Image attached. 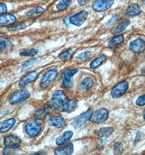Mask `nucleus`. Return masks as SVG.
Instances as JSON below:
<instances>
[{
    "mask_svg": "<svg viewBox=\"0 0 145 155\" xmlns=\"http://www.w3.org/2000/svg\"><path fill=\"white\" fill-rule=\"evenodd\" d=\"M38 76V74L35 71L29 72L20 80L19 83V87L20 88H24L25 87H26L29 84L32 83L37 78Z\"/></svg>",
    "mask_w": 145,
    "mask_h": 155,
    "instance_id": "f8f14e48",
    "label": "nucleus"
},
{
    "mask_svg": "<svg viewBox=\"0 0 145 155\" xmlns=\"http://www.w3.org/2000/svg\"><path fill=\"white\" fill-rule=\"evenodd\" d=\"M129 48L135 54H141L145 50V41L141 38H137L130 43Z\"/></svg>",
    "mask_w": 145,
    "mask_h": 155,
    "instance_id": "9b49d317",
    "label": "nucleus"
},
{
    "mask_svg": "<svg viewBox=\"0 0 145 155\" xmlns=\"http://www.w3.org/2000/svg\"><path fill=\"white\" fill-rule=\"evenodd\" d=\"M113 0H95L92 5V8L97 12L106 11L113 5Z\"/></svg>",
    "mask_w": 145,
    "mask_h": 155,
    "instance_id": "6e6552de",
    "label": "nucleus"
},
{
    "mask_svg": "<svg viewBox=\"0 0 145 155\" xmlns=\"http://www.w3.org/2000/svg\"><path fill=\"white\" fill-rule=\"evenodd\" d=\"M53 108H54V105H53L52 102H48V103L46 104L44 110H45L46 112V113H50L52 112Z\"/></svg>",
    "mask_w": 145,
    "mask_h": 155,
    "instance_id": "e433bc0d",
    "label": "nucleus"
},
{
    "mask_svg": "<svg viewBox=\"0 0 145 155\" xmlns=\"http://www.w3.org/2000/svg\"><path fill=\"white\" fill-rule=\"evenodd\" d=\"M25 130L29 136L34 137L40 134L42 126L37 120H31L26 125Z\"/></svg>",
    "mask_w": 145,
    "mask_h": 155,
    "instance_id": "7ed1b4c3",
    "label": "nucleus"
},
{
    "mask_svg": "<svg viewBox=\"0 0 145 155\" xmlns=\"http://www.w3.org/2000/svg\"><path fill=\"white\" fill-rule=\"evenodd\" d=\"M38 53V51L35 48H31V49H29V50L22 51L20 54V55L23 57L34 56H35Z\"/></svg>",
    "mask_w": 145,
    "mask_h": 155,
    "instance_id": "c85d7f7f",
    "label": "nucleus"
},
{
    "mask_svg": "<svg viewBox=\"0 0 145 155\" xmlns=\"http://www.w3.org/2000/svg\"><path fill=\"white\" fill-rule=\"evenodd\" d=\"M143 119L145 120V110H144L143 113Z\"/></svg>",
    "mask_w": 145,
    "mask_h": 155,
    "instance_id": "a19ab883",
    "label": "nucleus"
},
{
    "mask_svg": "<svg viewBox=\"0 0 145 155\" xmlns=\"http://www.w3.org/2000/svg\"><path fill=\"white\" fill-rule=\"evenodd\" d=\"M16 123V120L14 118H9L2 122L0 123V133L4 134L7 132L12 128Z\"/></svg>",
    "mask_w": 145,
    "mask_h": 155,
    "instance_id": "dca6fc26",
    "label": "nucleus"
},
{
    "mask_svg": "<svg viewBox=\"0 0 145 155\" xmlns=\"http://www.w3.org/2000/svg\"><path fill=\"white\" fill-rule=\"evenodd\" d=\"M113 151L115 155H121L123 151V147L121 143H116L113 146Z\"/></svg>",
    "mask_w": 145,
    "mask_h": 155,
    "instance_id": "72a5a7b5",
    "label": "nucleus"
},
{
    "mask_svg": "<svg viewBox=\"0 0 145 155\" xmlns=\"http://www.w3.org/2000/svg\"><path fill=\"white\" fill-rule=\"evenodd\" d=\"M129 87V83L126 81H123L117 84L111 90V95L114 99H118L126 93Z\"/></svg>",
    "mask_w": 145,
    "mask_h": 155,
    "instance_id": "0eeeda50",
    "label": "nucleus"
},
{
    "mask_svg": "<svg viewBox=\"0 0 145 155\" xmlns=\"http://www.w3.org/2000/svg\"><path fill=\"white\" fill-rule=\"evenodd\" d=\"M11 46L12 43L9 38L0 35V52L8 50Z\"/></svg>",
    "mask_w": 145,
    "mask_h": 155,
    "instance_id": "5701e85b",
    "label": "nucleus"
},
{
    "mask_svg": "<svg viewBox=\"0 0 145 155\" xmlns=\"http://www.w3.org/2000/svg\"><path fill=\"white\" fill-rule=\"evenodd\" d=\"M71 0H61L56 5V9L59 11H65L70 5Z\"/></svg>",
    "mask_w": 145,
    "mask_h": 155,
    "instance_id": "bb28decb",
    "label": "nucleus"
},
{
    "mask_svg": "<svg viewBox=\"0 0 145 155\" xmlns=\"http://www.w3.org/2000/svg\"><path fill=\"white\" fill-rule=\"evenodd\" d=\"M106 59V56L104 54H102V56L94 59L90 63V68L92 69H96L98 67H99L101 64H103V63L105 61Z\"/></svg>",
    "mask_w": 145,
    "mask_h": 155,
    "instance_id": "393cba45",
    "label": "nucleus"
},
{
    "mask_svg": "<svg viewBox=\"0 0 145 155\" xmlns=\"http://www.w3.org/2000/svg\"><path fill=\"white\" fill-rule=\"evenodd\" d=\"M91 55V52L89 51H86L80 54L77 57V60L81 62H85L89 59Z\"/></svg>",
    "mask_w": 145,
    "mask_h": 155,
    "instance_id": "473e14b6",
    "label": "nucleus"
},
{
    "mask_svg": "<svg viewBox=\"0 0 145 155\" xmlns=\"http://www.w3.org/2000/svg\"><path fill=\"white\" fill-rule=\"evenodd\" d=\"M88 12L86 11H80L75 15L70 16L69 22L76 26H80L86 21L88 17Z\"/></svg>",
    "mask_w": 145,
    "mask_h": 155,
    "instance_id": "1a4fd4ad",
    "label": "nucleus"
},
{
    "mask_svg": "<svg viewBox=\"0 0 145 155\" xmlns=\"http://www.w3.org/2000/svg\"><path fill=\"white\" fill-rule=\"evenodd\" d=\"M52 102L55 110L59 112L70 111L71 101L67 96L62 91H57L54 93L52 99Z\"/></svg>",
    "mask_w": 145,
    "mask_h": 155,
    "instance_id": "f257e3e1",
    "label": "nucleus"
},
{
    "mask_svg": "<svg viewBox=\"0 0 145 155\" xmlns=\"http://www.w3.org/2000/svg\"><path fill=\"white\" fill-rule=\"evenodd\" d=\"M141 12V8L137 4L133 3L126 9L125 14L128 16H135L140 14Z\"/></svg>",
    "mask_w": 145,
    "mask_h": 155,
    "instance_id": "aec40b11",
    "label": "nucleus"
},
{
    "mask_svg": "<svg viewBox=\"0 0 145 155\" xmlns=\"http://www.w3.org/2000/svg\"><path fill=\"white\" fill-rule=\"evenodd\" d=\"M58 75L57 69L49 70L44 75L40 82V87L42 89L48 88L53 83Z\"/></svg>",
    "mask_w": 145,
    "mask_h": 155,
    "instance_id": "20e7f679",
    "label": "nucleus"
},
{
    "mask_svg": "<svg viewBox=\"0 0 145 155\" xmlns=\"http://www.w3.org/2000/svg\"><path fill=\"white\" fill-rule=\"evenodd\" d=\"M30 95L31 94L27 90L20 89L14 91L11 95L9 99V102L12 104H17L29 99Z\"/></svg>",
    "mask_w": 145,
    "mask_h": 155,
    "instance_id": "39448f33",
    "label": "nucleus"
},
{
    "mask_svg": "<svg viewBox=\"0 0 145 155\" xmlns=\"http://www.w3.org/2000/svg\"><path fill=\"white\" fill-rule=\"evenodd\" d=\"M44 12V9L41 6H37L27 11L26 15L28 18L31 19H37L41 16Z\"/></svg>",
    "mask_w": 145,
    "mask_h": 155,
    "instance_id": "6ab92c4d",
    "label": "nucleus"
},
{
    "mask_svg": "<svg viewBox=\"0 0 145 155\" xmlns=\"http://www.w3.org/2000/svg\"><path fill=\"white\" fill-rule=\"evenodd\" d=\"M74 151V146L72 143L66 145L62 147L57 148L54 150L55 155H70Z\"/></svg>",
    "mask_w": 145,
    "mask_h": 155,
    "instance_id": "a211bd4d",
    "label": "nucleus"
},
{
    "mask_svg": "<svg viewBox=\"0 0 145 155\" xmlns=\"http://www.w3.org/2000/svg\"><path fill=\"white\" fill-rule=\"evenodd\" d=\"M143 136V134L141 132H140L139 131L137 132V136H136V138H135V144L136 143H137V142H139L140 139H141V138H142V137Z\"/></svg>",
    "mask_w": 145,
    "mask_h": 155,
    "instance_id": "58836bf2",
    "label": "nucleus"
},
{
    "mask_svg": "<svg viewBox=\"0 0 145 155\" xmlns=\"http://www.w3.org/2000/svg\"><path fill=\"white\" fill-rule=\"evenodd\" d=\"M37 62L38 59H36V58H33V59L27 60L22 64V71H24L27 68L32 67L33 65L36 64Z\"/></svg>",
    "mask_w": 145,
    "mask_h": 155,
    "instance_id": "7c9ffc66",
    "label": "nucleus"
},
{
    "mask_svg": "<svg viewBox=\"0 0 145 155\" xmlns=\"http://www.w3.org/2000/svg\"><path fill=\"white\" fill-rule=\"evenodd\" d=\"M26 26V24L25 22H21L17 24L12 25L8 28V31H18L23 30Z\"/></svg>",
    "mask_w": 145,
    "mask_h": 155,
    "instance_id": "cd10ccee",
    "label": "nucleus"
},
{
    "mask_svg": "<svg viewBox=\"0 0 145 155\" xmlns=\"http://www.w3.org/2000/svg\"><path fill=\"white\" fill-rule=\"evenodd\" d=\"M49 124L56 128L63 127L66 125L65 119L60 115H52L49 119Z\"/></svg>",
    "mask_w": 145,
    "mask_h": 155,
    "instance_id": "4468645a",
    "label": "nucleus"
},
{
    "mask_svg": "<svg viewBox=\"0 0 145 155\" xmlns=\"http://www.w3.org/2000/svg\"><path fill=\"white\" fill-rule=\"evenodd\" d=\"M124 40V36L123 35H117L115 37L113 38L112 39L108 42V46L110 48H113L116 45H118L122 43Z\"/></svg>",
    "mask_w": 145,
    "mask_h": 155,
    "instance_id": "b1692460",
    "label": "nucleus"
},
{
    "mask_svg": "<svg viewBox=\"0 0 145 155\" xmlns=\"http://www.w3.org/2000/svg\"><path fill=\"white\" fill-rule=\"evenodd\" d=\"M1 104H2V102H1V101H0V106H1Z\"/></svg>",
    "mask_w": 145,
    "mask_h": 155,
    "instance_id": "37998d69",
    "label": "nucleus"
},
{
    "mask_svg": "<svg viewBox=\"0 0 145 155\" xmlns=\"http://www.w3.org/2000/svg\"><path fill=\"white\" fill-rule=\"evenodd\" d=\"M114 131V128L111 127H103L95 131V134L100 137H108L111 135Z\"/></svg>",
    "mask_w": 145,
    "mask_h": 155,
    "instance_id": "4be33fe9",
    "label": "nucleus"
},
{
    "mask_svg": "<svg viewBox=\"0 0 145 155\" xmlns=\"http://www.w3.org/2000/svg\"><path fill=\"white\" fill-rule=\"evenodd\" d=\"M78 72V70L67 69L65 70L62 72L61 78L62 80V84L65 88L70 89L72 88L73 77Z\"/></svg>",
    "mask_w": 145,
    "mask_h": 155,
    "instance_id": "423d86ee",
    "label": "nucleus"
},
{
    "mask_svg": "<svg viewBox=\"0 0 145 155\" xmlns=\"http://www.w3.org/2000/svg\"><path fill=\"white\" fill-rule=\"evenodd\" d=\"M93 84V82L90 78H86L80 83V87L84 91H87L91 88Z\"/></svg>",
    "mask_w": 145,
    "mask_h": 155,
    "instance_id": "a878e982",
    "label": "nucleus"
},
{
    "mask_svg": "<svg viewBox=\"0 0 145 155\" xmlns=\"http://www.w3.org/2000/svg\"><path fill=\"white\" fill-rule=\"evenodd\" d=\"M89 1V0H78V3L79 5L83 6V5H86Z\"/></svg>",
    "mask_w": 145,
    "mask_h": 155,
    "instance_id": "ea45409f",
    "label": "nucleus"
},
{
    "mask_svg": "<svg viewBox=\"0 0 145 155\" xmlns=\"http://www.w3.org/2000/svg\"><path fill=\"white\" fill-rule=\"evenodd\" d=\"M136 104L138 106H143L145 105V94L139 96L137 98L136 102Z\"/></svg>",
    "mask_w": 145,
    "mask_h": 155,
    "instance_id": "c9c22d12",
    "label": "nucleus"
},
{
    "mask_svg": "<svg viewBox=\"0 0 145 155\" xmlns=\"http://www.w3.org/2000/svg\"><path fill=\"white\" fill-rule=\"evenodd\" d=\"M92 112L93 111L91 110H88L87 112L83 113V114H82L80 117L76 118L75 119V120L73 121V123H72L73 126L75 128H79L83 125L85 124L86 123V121L89 120V117Z\"/></svg>",
    "mask_w": 145,
    "mask_h": 155,
    "instance_id": "2eb2a0df",
    "label": "nucleus"
},
{
    "mask_svg": "<svg viewBox=\"0 0 145 155\" xmlns=\"http://www.w3.org/2000/svg\"><path fill=\"white\" fill-rule=\"evenodd\" d=\"M7 12V6L5 3H0V15Z\"/></svg>",
    "mask_w": 145,
    "mask_h": 155,
    "instance_id": "4c0bfd02",
    "label": "nucleus"
},
{
    "mask_svg": "<svg viewBox=\"0 0 145 155\" xmlns=\"http://www.w3.org/2000/svg\"><path fill=\"white\" fill-rule=\"evenodd\" d=\"M109 112L106 108H100L92 113L89 118V120L92 123L100 124L108 120Z\"/></svg>",
    "mask_w": 145,
    "mask_h": 155,
    "instance_id": "f03ea898",
    "label": "nucleus"
},
{
    "mask_svg": "<svg viewBox=\"0 0 145 155\" xmlns=\"http://www.w3.org/2000/svg\"><path fill=\"white\" fill-rule=\"evenodd\" d=\"M22 144V140L19 137L14 135H9L4 139V144L5 147L15 149Z\"/></svg>",
    "mask_w": 145,
    "mask_h": 155,
    "instance_id": "9d476101",
    "label": "nucleus"
},
{
    "mask_svg": "<svg viewBox=\"0 0 145 155\" xmlns=\"http://www.w3.org/2000/svg\"><path fill=\"white\" fill-rule=\"evenodd\" d=\"M73 136V132L72 131H66L62 136L59 137L56 140V143L59 146H62L63 145L66 144L70 141L72 138Z\"/></svg>",
    "mask_w": 145,
    "mask_h": 155,
    "instance_id": "f3484780",
    "label": "nucleus"
},
{
    "mask_svg": "<svg viewBox=\"0 0 145 155\" xmlns=\"http://www.w3.org/2000/svg\"><path fill=\"white\" fill-rule=\"evenodd\" d=\"M16 16L12 14H5L0 15V26H10L16 23Z\"/></svg>",
    "mask_w": 145,
    "mask_h": 155,
    "instance_id": "ddd939ff",
    "label": "nucleus"
},
{
    "mask_svg": "<svg viewBox=\"0 0 145 155\" xmlns=\"http://www.w3.org/2000/svg\"><path fill=\"white\" fill-rule=\"evenodd\" d=\"M130 23V21L129 19L124 20L123 21L121 22L116 27L113 28L111 31V33H113V35H116V34L123 32V31L126 29V27L129 26Z\"/></svg>",
    "mask_w": 145,
    "mask_h": 155,
    "instance_id": "412c9836",
    "label": "nucleus"
},
{
    "mask_svg": "<svg viewBox=\"0 0 145 155\" xmlns=\"http://www.w3.org/2000/svg\"><path fill=\"white\" fill-rule=\"evenodd\" d=\"M118 19V15L117 14L114 15L113 16H112V18L108 21L106 24V27H110L111 26H113L115 24L116 21H117Z\"/></svg>",
    "mask_w": 145,
    "mask_h": 155,
    "instance_id": "f704fd0d",
    "label": "nucleus"
},
{
    "mask_svg": "<svg viewBox=\"0 0 145 155\" xmlns=\"http://www.w3.org/2000/svg\"><path fill=\"white\" fill-rule=\"evenodd\" d=\"M143 4L145 5V0H143Z\"/></svg>",
    "mask_w": 145,
    "mask_h": 155,
    "instance_id": "79ce46f5",
    "label": "nucleus"
},
{
    "mask_svg": "<svg viewBox=\"0 0 145 155\" xmlns=\"http://www.w3.org/2000/svg\"><path fill=\"white\" fill-rule=\"evenodd\" d=\"M73 54V51L72 49H67L65 51H63L58 56V57L61 60H65L70 57Z\"/></svg>",
    "mask_w": 145,
    "mask_h": 155,
    "instance_id": "c756f323",
    "label": "nucleus"
},
{
    "mask_svg": "<svg viewBox=\"0 0 145 155\" xmlns=\"http://www.w3.org/2000/svg\"><path fill=\"white\" fill-rule=\"evenodd\" d=\"M47 113L44 110H38L35 113V118L37 120H43L46 118Z\"/></svg>",
    "mask_w": 145,
    "mask_h": 155,
    "instance_id": "2f4dec72",
    "label": "nucleus"
}]
</instances>
